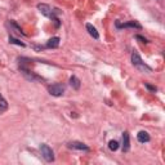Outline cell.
<instances>
[{
	"mask_svg": "<svg viewBox=\"0 0 165 165\" xmlns=\"http://www.w3.org/2000/svg\"><path fill=\"white\" fill-rule=\"evenodd\" d=\"M145 86L147 88L148 90H151V92H153V93H155V92L157 90V88H156V86H152V85H150L148 83H146V84H145Z\"/></svg>",
	"mask_w": 165,
	"mask_h": 165,
	"instance_id": "e0dca14e",
	"label": "cell"
},
{
	"mask_svg": "<svg viewBox=\"0 0 165 165\" xmlns=\"http://www.w3.org/2000/svg\"><path fill=\"white\" fill-rule=\"evenodd\" d=\"M136 39H137V40H141V43H148L146 38H143V36H141V35H137V36H136Z\"/></svg>",
	"mask_w": 165,
	"mask_h": 165,
	"instance_id": "ac0fdd59",
	"label": "cell"
},
{
	"mask_svg": "<svg viewBox=\"0 0 165 165\" xmlns=\"http://www.w3.org/2000/svg\"><path fill=\"white\" fill-rule=\"evenodd\" d=\"M38 9L40 10V13L43 16H47V17H50V18L54 16V13H58L57 9H54V12H53V10L50 9V7L47 5V4H38Z\"/></svg>",
	"mask_w": 165,
	"mask_h": 165,
	"instance_id": "277c9868",
	"label": "cell"
},
{
	"mask_svg": "<svg viewBox=\"0 0 165 165\" xmlns=\"http://www.w3.org/2000/svg\"><path fill=\"white\" fill-rule=\"evenodd\" d=\"M69 147L70 148H74V150H80V151H89V147H88L86 145H84L83 142H78V141L70 142Z\"/></svg>",
	"mask_w": 165,
	"mask_h": 165,
	"instance_id": "8992f818",
	"label": "cell"
},
{
	"mask_svg": "<svg viewBox=\"0 0 165 165\" xmlns=\"http://www.w3.org/2000/svg\"><path fill=\"white\" fill-rule=\"evenodd\" d=\"M40 151H41L43 157L48 162L54 161V153H53L52 148H50L48 145H41V146H40Z\"/></svg>",
	"mask_w": 165,
	"mask_h": 165,
	"instance_id": "3957f363",
	"label": "cell"
},
{
	"mask_svg": "<svg viewBox=\"0 0 165 165\" xmlns=\"http://www.w3.org/2000/svg\"><path fill=\"white\" fill-rule=\"evenodd\" d=\"M70 85L74 88V89H79L81 84H80V80L76 78V76H71L70 78Z\"/></svg>",
	"mask_w": 165,
	"mask_h": 165,
	"instance_id": "7c38bea8",
	"label": "cell"
},
{
	"mask_svg": "<svg viewBox=\"0 0 165 165\" xmlns=\"http://www.w3.org/2000/svg\"><path fill=\"white\" fill-rule=\"evenodd\" d=\"M21 71L26 76V79H28L31 81H43V79L40 78V76H38L35 72H31L28 69H21Z\"/></svg>",
	"mask_w": 165,
	"mask_h": 165,
	"instance_id": "5b68a950",
	"label": "cell"
},
{
	"mask_svg": "<svg viewBox=\"0 0 165 165\" xmlns=\"http://www.w3.org/2000/svg\"><path fill=\"white\" fill-rule=\"evenodd\" d=\"M130 148V142H129V133L125 131L123 134V151L124 152H128Z\"/></svg>",
	"mask_w": 165,
	"mask_h": 165,
	"instance_id": "ba28073f",
	"label": "cell"
},
{
	"mask_svg": "<svg viewBox=\"0 0 165 165\" xmlns=\"http://www.w3.org/2000/svg\"><path fill=\"white\" fill-rule=\"evenodd\" d=\"M9 43H12V44H16V45L25 47V44H23V43H22V41H19V40H17V39H14V38H12V36L9 38Z\"/></svg>",
	"mask_w": 165,
	"mask_h": 165,
	"instance_id": "2e32d148",
	"label": "cell"
},
{
	"mask_svg": "<svg viewBox=\"0 0 165 165\" xmlns=\"http://www.w3.org/2000/svg\"><path fill=\"white\" fill-rule=\"evenodd\" d=\"M116 26H117L119 28H124V27H136V28H141V25L137 23L136 21H131V22H129V23H124V25H120L119 22H116Z\"/></svg>",
	"mask_w": 165,
	"mask_h": 165,
	"instance_id": "30bf717a",
	"label": "cell"
},
{
	"mask_svg": "<svg viewBox=\"0 0 165 165\" xmlns=\"http://www.w3.org/2000/svg\"><path fill=\"white\" fill-rule=\"evenodd\" d=\"M48 92H49V94L53 95V97H61V95H63V93H64V85H62V84H59V83L52 84V85H49V88H48Z\"/></svg>",
	"mask_w": 165,
	"mask_h": 165,
	"instance_id": "7a4b0ae2",
	"label": "cell"
},
{
	"mask_svg": "<svg viewBox=\"0 0 165 165\" xmlns=\"http://www.w3.org/2000/svg\"><path fill=\"white\" fill-rule=\"evenodd\" d=\"M86 30H88V32H89V35H90L92 38H94V39H98V38H100V34H98L97 28H95L93 25L88 23V25H86Z\"/></svg>",
	"mask_w": 165,
	"mask_h": 165,
	"instance_id": "9c48e42d",
	"label": "cell"
},
{
	"mask_svg": "<svg viewBox=\"0 0 165 165\" xmlns=\"http://www.w3.org/2000/svg\"><path fill=\"white\" fill-rule=\"evenodd\" d=\"M137 138H138V141L141 142V143H147V142L150 141V134L145 130H141L137 134Z\"/></svg>",
	"mask_w": 165,
	"mask_h": 165,
	"instance_id": "52a82bcc",
	"label": "cell"
},
{
	"mask_svg": "<svg viewBox=\"0 0 165 165\" xmlns=\"http://www.w3.org/2000/svg\"><path fill=\"white\" fill-rule=\"evenodd\" d=\"M108 148L111 150V151H116V150L119 148V142H117V141H110Z\"/></svg>",
	"mask_w": 165,
	"mask_h": 165,
	"instance_id": "5bb4252c",
	"label": "cell"
},
{
	"mask_svg": "<svg viewBox=\"0 0 165 165\" xmlns=\"http://www.w3.org/2000/svg\"><path fill=\"white\" fill-rule=\"evenodd\" d=\"M58 45H59V38H57V36L49 39L48 43H47V47L48 48H57Z\"/></svg>",
	"mask_w": 165,
	"mask_h": 165,
	"instance_id": "8fae6325",
	"label": "cell"
},
{
	"mask_svg": "<svg viewBox=\"0 0 165 165\" xmlns=\"http://www.w3.org/2000/svg\"><path fill=\"white\" fill-rule=\"evenodd\" d=\"M131 63H133L134 67H137L142 72H147V74L152 72V69L150 67V66H147L143 61H142V58L139 57L138 53H133V54H131Z\"/></svg>",
	"mask_w": 165,
	"mask_h": 165,
	"instance_id": "6da1fadb",
	"label": "cell"
},
{
	"mask_svg": "<svg viewBox=\"0 0 165 165\" xmlns=\"http://www.w3.org/2000/svg\"><path fill=\"white\" fill-rule=\"evenodd\" d=\"M7 108H8V103H7V101L4 100V98L2 97V98H0V112L5 111Z\"/></svg>",
	"mask_w": 165,
	"mask_h": 165,
	"instance_id": "9a60e30c",
	"label": "cell"
},
{
	"mask_svg": "<svg viewBox=\"0 0 165 165\" xmlns=\"http://www.w3.org/2000/svg\"><path fill=\"white\" fill-rule=\"evenodd\" d=\"M9 26H10V27H13V30L17 32V34H22V35H25V34H23V31L21 30V27H18V26L16 25V22L10 21V22H9Z\"/></svg>",
	"mask_w": 165,
	"mask_h": 165,
	"instance_id": "4fadbf2b",
	"label": "cell"
},
{
	"mask_svg": "<svg viewBox=\"0 0 165 165\" xmlns=\"http://www.w3.org/2000/svg\"><path fill=\"white\" fill-rule=\"evenodd\" d=\"M0 98H2V94H0Z\"/></svg>",
	"mask_w": 165,
	"mask_h": 165,
	"instance_id": "d6986e66",
	"label": "cell"
}]
</instances>
